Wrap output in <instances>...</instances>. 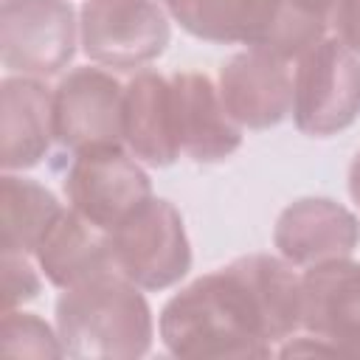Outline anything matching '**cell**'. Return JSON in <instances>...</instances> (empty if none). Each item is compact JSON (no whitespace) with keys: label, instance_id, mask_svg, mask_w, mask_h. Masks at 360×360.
I'll return each mask as SVG.
<instances>
[{"label":"cell","instance_id":"6da1fadb","mask_svg":"<svg viewBox=\"0 0 360 360\" xmlns=\"http://www.w3.org/2000/svg\"><path fill=\"white\" fill-rule=\"evenodd\" d=\"M301 329V276L281 256L248 253L174 292L158 318L169 354L248 360Z\"/></svg>","mask_w":360,"mask_h":360},{"label":"cell","instance_id":"7a4b0ae2","mask_svg":"<svg viewBox=\"0 0 360 360\" xmlns=\"http://www.w3.org/2000/svg\"><path fill=\"white\" fill-rule=\"evenodd\" d=\"M53 315L62 349L70 357L135 360L155 340V318L146 295L115 270L62 290Z\"/></svg>","mask_w":360,"mask_h":360},{"label":"cell","instance_id":"3957f363","mask_svg":"<svg viewBox=\"0 0 360 360\" xmlns=\"http://www.w3.org/2000/svg\"><path fill=\"white\" fill-rule=\"evenodd\" d=\"M183 31L214 45H248L295 62L326 37V20L290 0H160Z\"/></svg>","mask_w":360,"mask_h":360},{"label":"cell","instance_id":"277c9868","mask_svg":"<svg viewBox=\"0 0 360 360\" xmlns=\"http://www.w3.org/2000/svg\"><path fill=\"white\" fill-rule=\"evenodd\" d=\"M360 118V56L323 37L295 59L292 121L309 138H329Z\"/></svg>","mask_w":360,"mask_h":360},{"label":"cell","instance_id":"5b68a950","mask_svg":"<svg viewBox=\"0 0 360 360\" xmlns=\"http://www.w3.org/2000/svg\"><path fill=\"white\" fill-rule=\"evenodd\" d=\"M112 267L141 290H166L191 270V245L180 211L152 197L115 231H110Z\"/></svg>","mask_w":360,"mask_h":360},{"label":"cell","instance_id":"8992f818","mask_svg":"<svg viewBox=\"0 0 360 360\" xmlns=\"http://www.w3.org/2000/svg\"><path fill=\"white\" fill-rule=\"evenodd\" d=\"M62 188L68 205L107 233L152 200L149 174L124 146L76 152L65 172Z\"/></svg>","mask_w":360,"mask_h":360},{"label":"cell","instance_id":"52a82bcc","mask_svg":"<svg viewBox=\"0 0 360 360\" xmlns=\"http://www.w3.org/2000/svg\"><path fill=\"white\" fill-rule=\"evenodd\" d=\"M169 39V11L160 0H84L79 11L82 51L104 68H141L158 59Z\"/></svg>","mask_w":360,"mask_h":360},{"label":"cell","instance_id":"ba28073f","mask_svg":"<svg viewBox=\"0 0 360 360\" xmlns=\"http://www.w3.org/2000/svg\"><path fill=\"white\" fill-rule=\"evenodd\" d=\"M79 39V20L68 0H3L0 59L8 73L48 79L62 73Z\"/></svg>","mask_w":360,"mask_h":360},{"label":"cell","instance_id":"9c48e42d","mask_svg":"<svg viewBox=\"0 0 360 360\" xmlns=\"http://www.w3.org/2000/svg\"><path fill=\"white\" fill-rule=\"evenodd\" d=\"M53 135L68 152L124 143V84L101 68H73L53 87Z\"/></svg>","mask_w":360,"mask_h":360},{"label":"cell","instance_id":"30bf717a","mask_svg":"<svg viewBox=\"0 0 360 360\" xmlns=\"http://www.w3.org/2000/svg\"><path fill=\"white\" fill-rule=\"evenodd\" d=\"M219 96L239 127L270 129L292 112V70L290 62L248 48L233 53L219 68Z\"/></svg>","mask_w":360,"mask_h":360},{"label":"cell","instance_id":"8fae6325","mask_svg":"<svg viewBox=\"0 0 360 360\" xmlns=\"http://www.w3.org/2000/svg\"><path fill=\"white\" fill-rule=\"evenodd\" d=\"M301 329L360 357V262L352 256L304 267Z\"/></svg>","mask_w":360,"mask_h":360},{"label":"cell","instance_id":"7c38bea8","mask_svg":"<svg viewBox=\"0 0 360 360\" xmlns=\"http://www.w3.org/2000/svg\"><path fill=\"white\" fill-rule=\"evenodd\" d=\"M273 245L292 267L346 259L360 245V219L329 197H301L278 214Z\"/></svg>","mask_w":360,"mask_h":360},{"label":"cell","instance_id":"4fadbf2b","mask_svg":"<svg viewBox=\"0 0 360 360\" xmlns=\"http://www.w3.org/2000/svg\"><path fill=\"white\" fill-rule=\"evenodd\" d=\"M169 82L180 152L194 163L231 158L242 146V127L225 110L219 87L200 70H177Z\"/></svg>","mask_w":360,"mask_h":360},{"label":"cell","instance_id":"5bb4252c","mask_svg":"<svg viewBox=\"0 0 360 360\" xmlns=\"http://www.w3.org/2000/svg\"><path fill=\"white\" fill-rule=\"evenodd\" d=\"M0 163L3 172L34 169L56 141L53 90L34 76H6L0 82Z\"/></svg>","mask_w":360,"mask_h":360},{"label":"cell","instance_id":"9a60e30c","mask_svg":"<svg viewBox=\"0 0 360 360\" xmlns=\"http://www.w3.org/2000/svg\"><path fill=\"white\" fill-rule=\"evenodd\" d=\"M124 146L152 169L172 166L183 155L174 129L169 76L138 70L124 84Z\"/></svg>","mask_w":360,"mask_h":360},{"label":"cell","instance_id":"2e32d148","mask_svg":"<svg viewBox=\"0 0 360 360\" xmlns=\"http://www.w3.org/2000/svg\"><path fill=\"white\" fill-rule=\"evenodd\" d=\"M34 259L42 276L56 290H68L93 276L115 270L110 253V233L87 222L70 205L48 228L34 250Z\"/></svg>","mask_w":360,"mask_h":360},{"label":"cell","instance_id":"e0dca14e","mask_svg":"<svg viewBox=\"0 0 360 360\" xmlns=\"http://www.w3.org/2000/svg\"><path fill=\"white\" fill-rule=\"evenodd\" d=\"M65 205L56 200L51 188L42 183L3 172L0 180V248L3 253H25L34 256L37 245L56 222Z\"/></svg>","mask_w":360,"mask_h":360},{"label":"cell","instance_id":"ac0fdd59","mask_svg":"<svg viewBox=\"0 0 360 360\" xmlns=\"http://www.w3.org/2000/svg\"><path fill=\"white\" fill-rule=\"evenodd\" d=\"M0 352L8 357H62L59 332H53L39 315L22 309H3Z\"/></svg>","mask_w":360,"mask_h":360},{"label":"cell","instance_id":"d6986e66","mask_svg":"<svg viewBox=\"0 0 360 360\" xmlns=\"http://www.w3.org/2000/svg\"><path fill=\"white\" fill-rule=\"evenodd\" d=\"M42 270L25 253H3V309H17L34 301L42 290Z\"/></svg>","mask_w":360,"mask_h":360},{"label":"cell","instance_id":"ffe728a7","mask_svg":"<svg viewBox=\"0 0 360 360\" xmlns=\"http://www.w3.org/2000/svg\"><path fill=\"white\" fill-rule=\"evenodd\" d=\"M338 39L360 56V0H338L332 11Z\"/></svg>","mask_w":360,"mask_h":360},{"label":"cell","instance_id":"44dd1931","mask_svg":"<svg viewBox=\"0 0 360 360\" xmlns=\"http://www.w3.org/2000/svg\"><path fill=\"white\" fill-rule=\"evenodd\" d=\"M295 8L312 14V17H321L326 22H332V11H335V3L338 0H290Z\"/></svg>","mask_w":360,"mask_h":360},{"label":"cell","instance_id":"7402d4cb","mask_svg":"<svg viewBox=\"0 0 360 360\" xmlns=\"http://www.w3.org/2000/svg\"><path fill=\"white\" fill-rule=\"evenodd\" d=\"M349 197L360 208V149H357V155L349 163Z\"/></svg>","mask_w":360,"mask_h":360}]
</instances>
